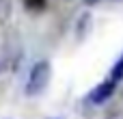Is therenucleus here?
<instances>
[{"instance_id":"nucleus-1","label":"nucleus","mask_w":123,"mask_h":119,"mask_svg":"<svg viewBox=\"0 0 123 119\" xmlns=\"http://www.w3.org/2000/svg\"><path fill=\"white\" fill-rule=\"evenodd\" d=\"M50 78H52V65H50V61L43 59V61L35 63L32 69H30V74H28V80H26V89H24V93H26L28 98H35V95L43 93L45 87L50 85Z\"/></svg>"},{"instance_id":"nucleus-2","label":"nucleus","mask_w":123,"mask_h":119,"mask_svg":"<svg viewBox=\"0 0 123 119\" xmlns=\"http://www.w3.org/2000/svg\"><path fill=\"white\" fill-rule=\"evenodd\" d=\"M115 87H117V82L110 80V78H106L104 82H99V85L89 93V102H93V104H104V102L115 93Z\"/></svg>"},{"instance_id":"nucleus-3","label":"nucleus","mask_w":123,"mask_h":119,"mask_svg":"<svg viewBox=\"0 0 123 119\" xmlns=\"http://www.w3.org/2000/svg\"><path fill=\"white\" fill-rule=\"evenodd\" d=\"M91 26H93V15L91 13H82L76 22V39L78 41H84L86 35L91 33Z\"/></svg>"},{"instance_id":"nucleus-4","label":"nucleus","mask_w":123,"mask_h":119,"mask_svg":"<svg viewBox=\"0 0 123 119\" xmlns=\"http://www.w3.org/2000/svg\"><path fill=\"white\" fill-rule=\"evenodd\" d=\"M11 11H13V0H0V26L9 22Z\"/></svg>"},{"instance_id":"nucleus-5","label":"nucleus","mask_w":123,"mask_h":119,"mask_svg":"<svg viewBox=\"0 0 123 119\" xmlns=\"http://www.w3.org/2000/svg\"><path fill=\"white\" fill-rule=\"evenodd\" d=\"M24 7H26V11H30V13H41V11L48 7V0H24Z\"/></svg>"},{"instance_id":"nucleus-6","label":"nucleus","mask_w":123,"mask_h":119,"mask_svg":"<svg viewBox=\"0 0 123 119\" xmlns=\"http://www.w3.org/2000/svg\"><path fill=\"white\" fill-rule=\"evenodd\" d=\"M123 78V56L115 63V67H112V72H110V80H115V82H119Z\"/></svg>"},{"instance_id":"nucleus-7","label":"nucleus","mask_w":123,"mask_h":119,"mask_svg":"<svg viewBox=\"0 0 123 119\" xmlns=\"http://www.w3.org/2000/svg\"><path fill=\"white\" fill-rule=\"evenodd\" d=\"M82 2H84V4H86V7H93V4H97V2H99V0H82Z\"/></svg>"},{"instance_id":"nucleus-8","label":"nucleus","mask_w":123,"mask_h":119,"mask_svg":"<svg viewBox=\"0 0 123 119\" xmlns=\"http://www.w3.org/2000/svg\"><path fill=\"white\" fill-rule=\"evenodd\" d=\"M48 119H63V117H48Z\"/></svg>"},{"instance_id":"nucleus-9","label":"nucleus","mask_w":123,"mask_h":119,"mask_svg":"<svg viewBox=\"0 0 123 119\" xmlns=\"http://www.w3.org/2000/svg\"><path fill=\"white\" fill-rule=\"evenodd\" d=\"M65 2H69V0H65Z\"/></svg>"},{"instance_id":"nucleus-10","label":"nucleus","mask_w":123,"mask_h":119,"mask_svg":"<svg viewBox=\"0 0 123 119\" xmlns=\"http://www.w3.org/2000/svg\"><path fill=\"white\" fill-rule=\"evenodd\" d=\"M115 2H119V0H115Z\"/></svg>"}]
</instances>
